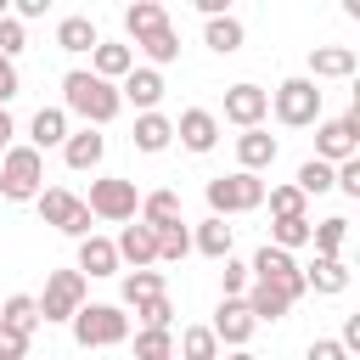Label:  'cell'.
<instances>
[{"instance_id": "6da1fadb", "label": "cell", "mask_w": 360, "mask_h": 360, "mask_svg": "<svg viewBox=\"0 0 360 360\" xmlns=\"http://www.w3.org/2000/svg\"><path fill=\"white\" fill-rule=\"evenodd\" d=\"M62 112L84 118V129H101V124H112L124 112V101H118V84L96 79L90 68H68L62 73Z\"/></svg>"}, {"instance_id": "484cf974", "label": "cell", "mask_w": 360, "mask_h": 360, "mask_svg": "<svg viewBox=\"0 0 360 360\" xmlns=\"http://www.w3.org/2000/svg\"><path fill=\"white\" fill-rule=\"evenodd\" d=\"M135 152H169V141H174V118H163V112H135Z\"/></svg>"}, {"instance_id": "ee69618b", "label": "cell", "mask_w": 360, "mask_h": 360, "mask_svg": "<svg viewBox=\"0 0 360 360\" xmlns=\"http://www.w3.org/2000/svg\"><path fill=\"white\" fill-rule=\"evenodd\" d=\"M0 360H28V338L11 332V326H0Z\"/></svg>"}, {"instance_id": "8d00e7d4", "label": "cell", "mask_w": 360, "mask_h": 360, "mask_svg": "<svg viewBox=\"0 0 360 360\" xmlns=\"http://www.w3.org/2000/svg\"><path fill=\"white\" fill-rule=\"evenodd\" d=\"M158 292H169L163 287V270H129L124 276V309H135L141 298H158Z\"/></svg>"}, {"instance_id": "60d3db41", "label": "cell", "mask_w": 360, "mask_h": 360, "mask_svg": "<svg viewBox=\"0 0 360 360\" xmlns=\"http://www.w3.org/2000/svg\"><path fill=\"white\" fill-rule=\"evenodd\" d=\"M248 287H253L248 264H242V259H225V270H219V298H242Z\"/></svg>"}, {"instance_id": "d4e9b609", "label": "cell", "mask_w": 360, "mask_h": 360, "mask_svg": "<svg viewBox=\"0 0 360 360\" xmlns=\"http://www.w3.org/2000/svg\"><path fill=\"white\" fill-rule=\"evenodd\" d=\"M129 68H135V51H129V45H112V39H101V45L90 51V73H96V79H107V84H118Z\"/></svg>"}, {"instance_id": "7402d4cb", "label": "cell", "mask_w": 360, "mask_h": 360, "mask_svg": "<svg viewBox=\"0 0 360 360\" xmlns=\"http://www.w3.org/2000/svg\"><path fill=\"white\" fill-rule=\"evenodd\" d=\"M349 281H354V276H349V264H343V259H321V253H315V264L304 270V287H315L321 298L349 292Z\"/></svg>"}, {"instance_id": "f907efd6", "label": "cell", "mask_w": 360, "mask_h": 360, "mask_svg": "<svg viewBox=\"0 0 360 360\" xmlns=\"http://www.w3.org/2000/svg\"><path fill=\"white\" fill-rule=\"evenodd\" d=\"M0 17H11V6H6V0H0Z\"/></svg>"}, {"instance_id": "d6a6232c", "label": "cell", "mask_w": 360, "mask_h": 360, "mask_svg": "<svg viewBox=\"0 0 360 360\" xmlns=\"http://www.w3.org/2000/svg\"><path fill=\"white\" fill-rule=\"evenodd\" d=\"M158 236V264H180L186 253H191V231H186V219H174V225H163V231H152Z\"/></svg>"}, {"instance_id": "4fadbf2b", "label": "cell", "mask_w": 360, "mask_h": 360, "mask_svg": "<svg viewBox=\"0 0 360 360\" xmlns=\"http://www.w3.org/2000/svg\"><path fill=\"white\" fill-rule=\"evenodd\" d=\"M163 73L158 68H129L124 79H118V101H129L135 112H158V101H163Z\"/></svg>"}, {"instance_id": "ab89813d", "label": "cell", "mask_w": 360, "mask_h": 360, "mask_svg": "<svg viewBox=\"0 0 360 360\" xmlns=\"http://www.w3.org/2000/svg\"><path fill=\"white\" fill-rule=\"evenodd\" d=\"M135 360H174V332H135Z\"/></svg>"}, {"instance_id": "f6af8a7d", "label": "cell", "mask_w": 360, "mask_h": 360, "mask_svg": "<svg viewBox=\"0 0 360 360\" xmlns=\"http://www.w3.org/2000/svg\"><path fill=\"white\" fill-rule=\"evenodd\" d=\"M17 90H22V79H17V62H6V56H0V107H6Z\"/></svg>"}, {"instance_id": "83f0119b", "label": "cell", "mask_w": 360, "mask_h": 360, "mask_svg": "<svg viewBox=\"0 0 360 360\" xmlns=\"http://www.w3.org/2000/svg\"><path fill=\"white\" fill-rule=\"evenodd\" d=\"M0 326H11V332H22V338H34L45 321H39V304H34L28 292H11V298H0Z\"/></svg>"}, {"instance_id": "4dcf8cb0", "label": "cell", "mask_w": 360, "mask_h": 360, "mask_svg": "<svg viewBox=\"0 0 360 360\" xmlns=\"http://www.w3.org/2000/svg\"><path fill=\"white\" fill-rule=\"evenodd\" d=\"M135 219H141V225H152V231H163V225H174V219H180V197H174L169 186H163V191H146Z\"/></svg>"}, {"instance_id": "cb8c5ba5", "label": "cell", "mask_w": 360, "mask_h": 360, "mask_svg": "<svg viewBox=\"0 0 360 360\" xmlns=\"http://www.w3.org/2000/svg\"><path fill=\"white\" fill-rule=\"evenodd\" d=\"M242 39H248V28H242V17H231V11L202 22V45H208V51H219V56H236V51H242Z\"/></svg>"}, {"instance_id": "d590c367", "label": "cell", "mask_w": 360, "mask_h": 360, "mask_svg": "<svg viewBox=\"0 0 360 360\" xmlns=\"http://www.w3.org/2000/svg\"><path fill=\"white\" fill-rule=\"evenodd\" d=\"M270 248H281V253L309 248V214H298V219H270Z\"/></svg>"}, {"instance_id": "52a82bcc", "label": "cell", "mask_w": 360, "mask_h": 360, "mask_svg": "<svg viewBox=\"0 0 360 360\" xmlns=\"http://www.w3.org/2000/svg\"><path fill=\"white\" fill-rule=\"evenodd\" d=\"M84 208H90V219H112V225H129V219L141 214V191H135V180L101 174V180H90V197H84Z\"/></svg>"}, {"instance_id": "f35d334b", "label": "cell", "mask_w": 360, "mask_h": 360, "mask_svg": "<svg viewBox=\"0 0 360 360\" xmlns=\"http://www.w3.org/2000/svg\"><path fill=\"white\" fill-rule=\"evenodd\" d=\"M304 197H321V191H332V163H321V158H309V163H298V180H292Z\"/></svg>"}, {"instance_id": "e575fe53", "label": "cell", "mask_w": 360, "mask_h": 360, "mask_svg": "<svg viewBox=\"0 0 360 360\" xmlns=\"http://www.w3.org/2000/svg\"><path fill=\"white\" fill-rule=\"evenodd\" d=\"M264 202H270L276 219H298V214H309V197H304L298 186H264Z\"/></svg>"}, {"instance_id": "681fc988", "label": "cell", "mask_w": 360, "mask_h": 360, "mask_svg": "<svg viewBox=\"0 0 360 360\" xmlns=\"http://www.w3.org/2000/svg\"><path fill=\"white\" fill-rule=\"evenodd\" d=\"M219 360H259L253 349H231V354H219Z\"/></svg>"}, {"instance_id": "f546056e", "label": "cell", "mask_w": 360, "mask_h": 360, "mask_svg": "<svg viewBox=\"0 0 360 360\" xmlns=\"http://www.w3.org/2000/svg\"><path fill=\"white\" fill-rule=\"evenodd\" d=\"M309 242L321 259H343V242H349V219L332 214V219H309Z\"/></svg>"}, {"instance_id": "30bf717a", "label": "cell", "mask_w": 360, "mask_h": 360, "mask_svg": "<svg viewBox=\"0 0 360 360\" xmlns=\"http://www.w3.org/2000/svg\"><path fill=\"white\" fill-rule=\"evenodd\" d=\"M315 158H321V163L360 158V107L343 112V118H321V124H315Z\"/></svg>"}, {"instance_id": "c3c4849f", "label": "cell", "mask_w": 360, "mask_h": 360, "mask_svg": "<svg viewBox=\"0 0 360 360\" xmlns=\"http://www.w3.org/2000/svg\"><path fill=\"white\" fill-rule=\"evenodd\" d=\"M11 146H17V124H11V112L0 107V158H6Z\"/></svg>"}, {"instance_id": "603a6c76", "label": "cell", "mask_w": 360, "mask_h": 360, "mask_svg": "<svg viewBox=\"0 0 360 360\" xmlns=\"http://www.w3.org/2000/svg\"><path fill=\"white\" fill-rule=\"evenodd\" d=\"M242 304H248L253 321H287V309H292V298H287L281 287H270V281H253V287L242 292Z\"/></svg>"}, {"instance_id": "b9f144b4", "label": "cell", "mask_w": 360, "mask_h": 360, "mask_svg": "<svg viewBox=\"0 0 360 360\" xmlns=\"http://www.w3.org/2000/svg\"><path fill=\"white\" fill-rule=\"evenodd\" d=\"M28 45V34H22V22L17 17H0V56L6 62H17V51Z\"/></svg>"}, {"instance_id": "bcb514c9", "label": "cell", "mask_w": 360, "mask_h": 360, "mask_svg": "<svg viewBox=\"0 0 360 360\" xmlns=\"http://www.w3.org/2000/svg\"><path fill=\"white\" fill-rule=\"evenodd\" d=\"M11 17H17V22H34V17H45V0H17Z\"/></svg>"}, {"instance_id": "7c38bea8", "label": "cell", "mask_w": 360, "mask_h": 360, "mask_svg": "<svg viewBox=\"0 0 360 360\" xmlns=\"http://www.w3.org/2000/svg\"><path fill=\"white\" fill-rule=\"evenodd\" d=\"M253 315H248V304L242 298H219V309H214V321H208V332H214V343L219 349H248V338H253Z\"/></svg>"}, {"instance_id": "277c9868", "label": "cell", "mask_w": 360, "mask_h": 360, "mask_svg": "<svg viewBox=\"0 0 360 360\" xmlns=\"http://www.w3.org/2000/svg\"><path fill=\"white\" fill-rule=\"evenodd\" d=\"M39 191H45V158L22 141V146H11L0 158V197L6 202H34Z\"/></svg>"}, {"instance_id": "9a60e30c", "label": "cell", "mask_w": 360, "mask_h": 360, "mask_svg": "<svg viewBox=\"0 0 360 360\" xmlns=\"http://www.w3.org/2000/svg\"><path fill=\"white\" fill-rule=\"evenodd\" d=\"M354 68H360V51H354V45H315L304 79H309V84H321V79H349Z\"/></svg>"}, {"instance_id": "8fae6325", "label": "cell", "mask_w": 360, "mask_h": 360, "mask_svg": "<svg viewBox=\"0 0 360 360\" xmlns=\"http://www.w3.org/2000/svg\"><path fill=\"white\" fill-rule=\"evenodd\" d=\"M264 118H270V90H259V84H231L225 90V124L264 129Z\"/></svg>"}, {"instance_id": "f1b7e54d", "label": "cell", "mask_w": 360, "mask_h": 360, "mask_svg": "<svg viewBox=\"0 0 360 360\" xmlns=\"http://www.w3.org/2000/svg\"><path fill=\"white\" fill-rule=\"evenodd\" d=\"M135 51L146 56V68H169V62L180 56V34H174V22H163V28H152L146 39H135Z\"/></svg>"}, {"instance_id": "74e56055", "label": "cell", "mask_w": 360, "mask_h": 360, "mask_svg": "<svg viewBox=\"0 0 360 360\" xmlns=\"http://www.w3.org/2000/svg\"><path fill=\"white\" fill-rule=\"evenodd\" d=\"M135 315H141V332H169V326H174V304H169V292L141 298V304H135Z\"/></svg>"}, {"instance_id": "9c48e42d", "label": "cell", "mask_w": 360, "mask_h": 360, "mask_svg": "<svg viewBox=\"0 0 360 360\" xmlns=\"http://www.w3.org/2000/svg\"><path fill=\"white\" fill-rule=\"evenodd\" d=\"M248 276H253V281H270V287H281V292H287L292 304H298V298L309 292V287H304V264H298L292 253L270 248V242H264V248H259V253L248 259Z\"/></svg>"}, {"instance_id": "44dd1931", "label": "cell", "mask_w": 360, "mask_h": 360, "mask_svg": "<svg viewBox=\"0 0 360 360\" xmlns=\"http://www.w3.org/2000/svg\"><path fill=\"white\" fill-rule=\"evenodd\" d=\"M191 248H197L202 259H219V264H225V259H231V248H236V231H231L225 219H214V214H208V219L191 231Z\"/></svg>"}, {"instance_id": "5bb4252c", "label": "cell", "mask_w": 360, "mask_h": 360, "mask_svg": "<svg viewBox=\"0 0 360 360\" xmlns=\"http://www.w3.org/2000/svg\"><path fill=\"white\" fill-rule=\"evenodd\" d=\"M174 135H180V146H186V152H197V158H202V152H214V146H219V118H214L208 107H186V112L174 118Z\"/></svg>"}, {"instance_id": "ffe728a7", "label": "cell", "mask_w": 360, "mask_h": 360, "mask_svg": "<svg viewBox=\"0 0 360 360\" xmlns=\"http://www.w3.org/2000/svg\"><path fill=\"white\" fill-rule=\"evenodd\" d=\"M62 141H68V112H62V107H39V112L28 118V146L45 158V152L62 146Z\"/></svg>"}, {"instance_id": "7dc6e473", "label": "cell", "mask_w": 360, "mask_h": 360, "mask_svg": "<svg viewBox=\"0 0 360 360\" xmlns=\"http://www.w3.org/2000/svg\"><path fill=\"white\" fill-rule=\"evenodd\" d=\"M338 343H343L349 354L360 349V315H349V321H343V332H338Z\"/></svg>"}, {"instance_id": "836d02e7", "label": "cell", "mask_w": 360, "mask_h": 360, "mask_svg": "<svg viewBox=\"0 0 360 360\" xmlns=\"http://www.w3.org/2000/svg\"><path fill=\"white\" fill-rule=\"evenodd\" d=\"M174 360H219V343L208 326H186L180 343H174Z\"/></svg>"}, {"instance_id": "e0dca14e", "label": "cell", "mask_w": 360, "mask_h": 360, "mask_svg": "<svg viewBox=\"0 0 360 360\" xmlns=\"http://www.w3.org/2000/svg\"><path fill=\"white\" fill-rule=\"evenodd\" d=\"M62 158H68V169H101V158H107V135L101 129H68V141H62Z\"/></svg>"}, {"instance_id": "2e32d148", "label": "cell", "mask_w": 360, "mask_h": 360, "mask_svg": "<svg viewBox=\"0 0 360 360\" xmlns=\"http://www.w3.org/2000/svg\"><path fill=\"white\" fill-rule=\"evenodd\" d=\"M112 248H118V264H135V270H152V264H158V236H152V225H141V219H129Z\"/></svg>"}, {"instance_id": "1f68e13d", "label": "cell", "mask_w": 360, "mask_h": 360, "mask_svg": "<svg viewBox=\"0 0 360 360\" xmlns=\"http://www.w3.org/2000/svg\"><path fill=\"white\" fill-rule=\"evenodd\" d=\"M169 22V11L158 6V0H135V6H124V34L129 39H146L152 28H163Z\"/></svg>"}, {"instance_id": "7a4b0ae2", "label": "cell", "mask_w": 360, "mask_h": 360, "mask_svg": "<svg viewBox=\"0 0 360 360\" xmlns=\"http://www.w3.org/2000/svg\"><path fill=\"white\" fill-rule=\"evenodd\" d=\"M202 197H208V214H214V219L253 214V208H264V180H259V174L231 169V174H214V180L202 186Z\"/></svg>"}, {"instance_id": "ba28073f", "label": "cell", "mask_w": 360, "mask_h": 360, "mask_svg": "<svg viewBox=\"0 0 360 360\" xmlns=\"http://www.w3.org/2000/svg\"><path fill=\"white\" fill-rule=\"evenodd\" d=\"M34 208H39V219L56 225L62 236H73V242L90 236V208H84V197H73L68 186H45V191L34 197Z\"/></svg>"}, {"instance_id": "ac0fdd59", "label": "cell", "mask_w": 360, "mask_h": 360, "mask_svg": "<svg viewBox=\"0 0 360 360\" xmlns=\"http://www.w3.org/2000/svg\"><path fill=\"white\" fill-rule=\"evenodd\" d=\"M84 281H96V276H118V248H112V236H84L79 242V264H73Z\"/></svg>"}, {"instance_id": "8992f818", "label": "cell", "mask_w": 360, "mask_h": 360, "mask_svg": "<svg viewBox=\"0 0 360 360\" xmlns=\"http://www.w3.org/2000/svg\"><path fill=\"white\" fill-rule=\"evenodd\" d=\"M84 292H90V281H84L79 270H51V276H45V292L34 298V304H39V321H45V326L73 321V315L84 309Z\"/></svg>"}, {"instance_id": "4316f807", "label": "cell", "mask_w": 360, "mask_h": 360, "mask_svg": "<svg viewBox=\"0 0 360 360\" xmlns=\"http://www.w3.org/2000/svg\"><path fill=\"white\" fill-rule=\"evenodd\" d=\"M96 45H101V34H96L90 17H62V22H56V51L84 56V51H96Z\"/></svg>"}, {"instance_id": "d6986e66", "label": "cell", "mask_w": 360, "mask_h": 360, "mask_svg": "<svg viewBox=\"0 0 360 360\" xmlns=\"http://www.w3.org/2000/svg\"><path fill=\"white\" fill-rule=\"evenodd\" d=\"M276 152H281V146H276V135H264V129H242V135H236V169H242V174L270 169Z\"/></svg>"}, {"instance_id": "5b68a950", "label": "cell", "mask_w": 360, "mask_h": 360, "mask_svg": "<svg viewBox=\"0 0 360 360\" xmlns=\"http://www.w3.org/2000/svg\"><path fill=\"white\" fill-rule=\"evenodd\" d=\"M321 84H309V79H281L276 90H270V112H276V124H287V129H309V124H321Z\"/></svg>"}, {"instance_id": "3957f363", "label": "cell", "mask_w": 360, "mask_h": 360, "mask_svg": "<svg viewBox=\"0 0 360 360\" xmlns=\"http://www.w3.org/2000/svg\"><path fill=\"white\" fill-rule=\"evenodd\" d=\"M68 326H73V343H79V349H118V343L129 338L124 304H84Z\"/></svg>"}, {"instance_id": "7bdbcfd3", "label": "cell", "mask_w": 360, "mask_h": 360, "mask_svg": "<svg viewBox=\"0 0 360 360\" xmlns=\"http://www.w3.org/2000/svg\"><path fill=\"white\" fill-rule=\"evenodd\" d=\"M304 360H354V354H349L338 338H315V343L304 349Z\"/></svg>"}]
</instances>
